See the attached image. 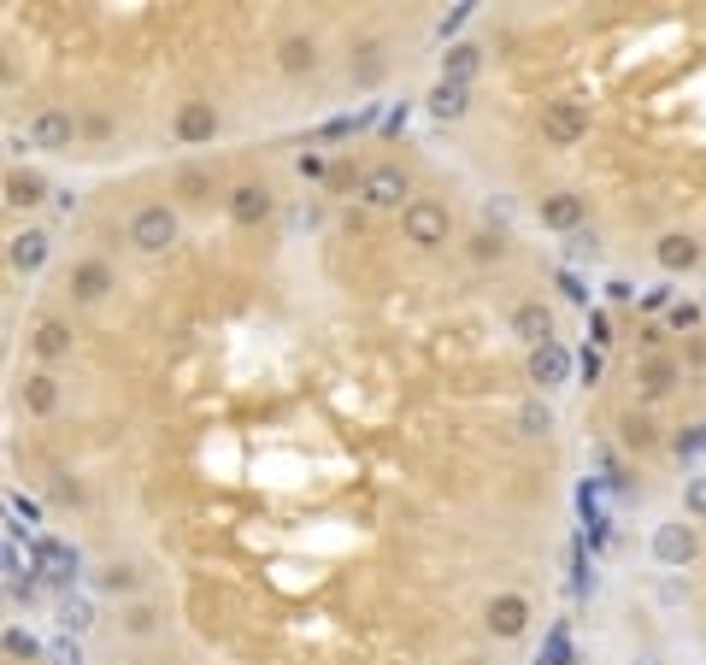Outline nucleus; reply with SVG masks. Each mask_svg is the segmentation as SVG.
<instances>
[{"mask_svg":"<svg viewBox=\"0 0 706 665\" xmlns=\"http://www.w3.org/2000/svg\"><path fill=\"white\" fill-rule=\"evenodd\" d=\"M477 72H484V47H477V42H454L442 54V83H465V89H471Z\"/></svg>","mask_w":706,"mask_h":665,"instance_id":"obj_20","label":"nucleus"},{"mask_svg":"<svg viewBox=\"0 0 706 665\" xmlns=\"http://www.w3.org/2000/svg\"><path fill=\"white\" fill-rule=\"evenodd\" d=\"M65 288H72V301L77 306H100L118 288V277H112V265L107 260H77L72 265V277H65Z\"/></svg>","mask_w":706,"mask_h":665,"instance_id":"obj_12","label":"nucleus"},{"mask_svg":"<svg viewBox=\"0 0 706 665\" xmlns=\"http://www.w3.org/2000/svg\"><path fill=\"white\" fill-rule=\"evenodd\" d=\"M536 218H542V230L577 236V230H583V218H589V200H583L577 189H554V195H542V200H536Z\"/></svg>","mask_w":706,"mask_h":665,"instance_id":"obj_11","label":"nucleus"},{"mask_svg":"<svg viewBox=\"0 0 706 665\" xmlns=\"http://www.w3.org/2000/svg\"><path fill=\"white\" fill-rule=\"evenodd\" d=\"M607 301H612V306H630V301H636V283H630V277H612V283H607Z\"/></svg>","mask_w":706,"mask_h":665,"instance_id":"obj_40","label":"nucleus"},{"mask_svg":"<svg viewBox=\"0 0 706 665\" xmlns=\"http://www.w3.org/2000/svg\"><path fill=\"white\" fill-rule=\"evenodd\" d=\"M36 566H42L47 577H54V584H72L83 559H77V548H65L59 536H42V542H36Z\"/></svg>","mask_w":706,"mask_h":665,"instance_id":"obj_19","label":"nucleus"},{"mask_svg":"<svg viewBox=\"0 0 706 665\" xmlns=\"http://www.w3.org/2000/svg\"><path fill=\"white\" fill-rule=\"evenodd\" d=\"M560 295H565V301H577V306H589V288H583V283L572 277V271H560Z\"/></svg>","mask_w":706,"mask_h":665,"instance_id":"obj_39","label":"nucleus"},{"mask_svg":"<svg viewBox=\"0 0 706 665\" xmlns=\"http://www.w3.org/2000/svg\"><path fill=\"white\" fill-rule=\"evenodd\" d=\"M124 665H142V659H124Z\"/></svg>","mask_w":706,"mask_h":665,"instance_id":"obj_46","label":"nucleus"},{"mask_svg":"<svg viewBox=\"0 0 706 665\" xmlns=\"http://www.w3.org/2000/svg\"><path fill=\"white\" fill-rule=\"evenodd\" d=\"M401 236L419 253H436V248H447V236H454V218H447V207L442 200H430V195H419L412 207L401 212Z\"/></svg>","mask_w":706,"mask_h":665,"instance_id":"obj_3","label":"nucleus"},{"mask_svg":"<svg viewBox=\"0 0 706 665\" xmlns=\"http://www.w3.org/2000/svg\"><path fill=\"white\" fill-rule=\"evenodd\" d=\"M7 654H12V659H47V647H42L36 636H30V630L12 624V630H7Z\"/></svg>","mask_w":706,"mask_h":665,"instance_id":"obj_33","label":"nucleus"},{"mask_svg":"<svg viewBox=\"0 0 706 665\" xmlns=\"http://www.w3.org/2000/svg\"><path fill=\"white\" fill-rule=\"evenodd\" d=\"M301 177H306V183L324 177V153H301Z\"/></svg>","mask_w":706,"mask_h":665,"instance_id":"obj_42","label":"nucleus"},{"mask_svg":"<svg viewBox=\"0 0 706 665\" xmlns=\"http://www.w3.org/2000/svg\"><path fill=\"white\" fill-rule=\"evenodd\" d=\"M618 436H624V448H636V454L660 441V430H653V418H648V413H624V418H618Z\"/></svg>","mask_w":706,"mask_h":665,"instance_id":"obj_30","label":"nucleus"},{"mask_svg":"<svg viewBox=\"0 0 706 665\" xmlns=\"http://www.w3.org/2000/svg\"><path fill=\"white\" fill-rule=\"evenodd\" d=\"M660 342H665V330H660V324H648V330H642V348L660 353Z\"/></svg>","mask_w":706,"mask_h":665,"instance_id":"obj_45","label":"nucleus"},{"mask_svg":"<svg viewBox=\"0 0 706 665\" xmlns=\"http://www.w3.org/2000/svg\"><path fill=\"white\" fill-rule=\"evenodd\" d=\"M171 195L177 200H206L213 195V172H206V165H177V172H171Z\"/></svg>","mask_w":706,"mask_h":665,"instance_id":"obj_26","label":"nucleus"},{"mask_svg":"<svg viewBox=\"0 0 706 665\" xmlns=\"http://www.w3.org/2000/svg\"><path fill=\"white\" fill-rule=\"evenodd\" d=\"M653 260H660L665 277H683V271L700 265V242H695L688 230H665L660 242H653Z\"/></svg>","mask_w":706,"mask_h":665,"instance_id":"obj_16","label":"nucleus"},{"mask_svg":"<svg viewBox=\"0 0 706 665\" xmlns=\"http://www.w3.org/2000/svg\"><path fill=\"white\" fill-rule=\"evenodd\" d=\"M577 371H583V383H595V378H600V353L589 348V353H583V360H577Z\"/></svg>","mask_w":706,"mask_h":665,"instance_id":"obj_43","label":"nucleus"},{"mask_svg":"<svg viewBox=\"0 0 706 665\" xmlns=\"http://www.w3.org/2000/svg\"><path fill=\"white\" fill-rule=\"evenodd\" d=\"M278 65L289 77H313L318 72V42L313 36H283L278 42Z\"/></svg>","mask_w":706,"mask_h":665,"instance_id":"obj_23","label":"nucleus"},{"mask_svg":"<svg viewBox=\"0 0 706 665\" xmlns=\"http://www.w3.org/2000/svg\"><path fill=\"white\" fill-rule=\"evenodd\" d=\"M677 383H683V366L671 360V353H648V360L636 366V395L642 401H665Z\"/></svg>","mask_w":706,"mask_h":665,"instance_id":"obj_15","label":"nucleus"},{"mask_svg":"<svg viewBox=\"0 0 706 665\" xmlns=\"http://www.w3.org/2000/svg\"><path fill=\"white\" fill-rule=\"evenodd\" d=\"M542 142L547 148L589 142V107H583V100H547L542 107Z\"/></svg>","mask_w":706,"mask_h":665,"instance_id":"obj_5","label":"nucleus"},{"mask_svg":"<svg viewBox=\"0 0 706 665\" xmlns=\"http://www.w3.org/2000/svg\"><path fill=\"white\" fill-rule=\"evenodd\" d=\"M359 207H371V212H406L412 207V200H419V195H412V177L401 172V165H366V177H359Z\"/></svg>","mask_w":706,"mask_h":665,"instance_id":"obj_2","label":"nucleus"},{"mask_svg":"<svg viewBox=\"0 0 706 665\" xmlns=\"http://www.w3.org/2000/svg\"><path fill=\"white\" fill-rule=\"evenodd\" d=\"M218 107L213 100H177V118H171V135H177L183 148H206L218 135Z\"/></svg>","mask_w":706,"mask_h":665,"instance_id":"obj_9","label":"nucleus"},{"mask_svg":"<svg viewBox=\"0 0 706 665\" xmlns=\"http://www.w3.org/2000/svg\"><path fill=\"white\" fill-rule=\"evenodd\" d=\"M83 135H95V142H107V135H112V118H107V112H89V118H83Z\"/></svg>","mask_w":706,"mask_h":665,"instance_id":"obj_38","label":"nucleus"},{"mask_svg":"<svg viewBox=\"0 0 706 665\" xmlns=\"http://www.w3.org/2000/svg\"><path fill=\"white\" fill-rule=\"evenodd\" d=\"M512 424H519V436H530V441H542L547 430H554V406H547L542 395H530L519 413H512Z\"/></svg>","mask_w":706,"mask_h":665,"instance_id":"obj_25","label":"nucleus"},{"mask_svg":"<svg viewBox=\"0 0 706 665\" xmlns=\"http://www.w3.org/2000/svg\"><path fill=\"white\" fill-rule=\"evenodd\" d=\"M47 195H54V189H47V177H42V172H7V207H12V212L42 207Z\"/></svg>","mask_w":706,"mask_h":665,"instance_id":"obj_21","label":"nucleus"},{"mask_svg":"<svg viewBox=\"0 0 706 665\" xmlns=\"http://www.w3.org/2000/svg\"><path fill=\"white\" fill-rule=\"evenodd\" d=\"M72 348H77V330L65 318H36V330H30V353H36L42 366H59V360H72Z\"/></svg>","mask_w":706,"mask_h":665,"instance_id":"obj_13","label":"nucleus"},{"mask_svg":"<svg viewBox=\"0 0 706 665\" xmlns=\"http://www.w3.org/2000/svg\"><path fill=\"white\" fill-rule=\"evenodd\" d=\"M89 624H95V607L83 601V595H65L59 601V636H83Z\"/></svg>","mask_w":706,"mask_h":665,"instance_id":"obj_29","label":"nucleus"},{"mask_svg":"<svg viewBox=\"0 0 706 665\" xmlns=\"http://www.w3.org/2000/svg\"><path fill=\"white\" fill-rule=\"evenodd\" d=\"M530 383L536 389H565L572 383V353H565V342H547V348H530Z\"/></svg>","mask_w":706,"mask_h":665,"instance_id":"obj_17","label":"nucleus"},{"mask_svg":"<svg viewBox=\"0 0 706 665\" xmlns=\"http://www.w3.org/2000/svg\"><path fill=\"white\" fill-rule=\"evenodd\" d=\"M389 72V59H383V42H359L354 47V59H348V77L359 83V89H377Z\"/></svg>","mask_w":706,"mask_h":665,"instance_id":"obj_24","label":"nucleus"},{"mask_svg":"<svg viewBox=\"0 0 706 665\" xmlns=\"http://www.w3.org/2000/svg\"><path fill=\"white\" fill-rule=\"evenodd\" d=\"M507 330L519 336L524 348H547V342H560V336H554V306H547V301H519V306L507 313Z\"/></svg>","mask_w":706,"mask_h":665,"instance_id":"obj_10","label":"nucleus"},{"mask_svg":"<svg viewBox=\"0 0 706 665\" xmlns=\"http://www.w3.org/2000/svg\"><path fill=\"white\" fill-rule=\"evenodd\" d=\"M465 253H471L477 265H489V260H501V253H507V236L501 230H477L471 242H465Z\"/></svg>","mask_w":706,"mask_h":665,"instance_id":"obj_31","label":"nucleus"},{"mask_svg":"<svg viewBox=\"0 0 706 665\" xmlns=\"http://www.w3.org/2000/svg\"><path fill=\"white\" fill-rule=\"evenodd\" d=\"M589 330H595V348L612 342V318H607V313H589Z\"/></svg>","mask_w":706,"mask_h":665,"instance_id":"obj_41","label":"nucleus"},{"mask_svg":"<svg viewBox=\"0 0 706 665\" xmlns=\"http://www.w3.org/2000/svg\"><path fill=\"white\" fill-rule=\"evenodd\" d=\"M12 513H19V519H30V524H36V519H42V506H36V501H24V494H12Z\"/></svg>","mask_w":706,"mask_h":665,"instance_id":"obj_44","label":"nucleus"},{"mask_svg":"<svg viewBox=\"0 0 706 665\" xmlns=\"http://www.w3.org/2000/svg\"><path fill=\"white\" fill-rule=\"evenodd\" d=\"M665 324H671V330H695V324H700V306H695V301H677V306L665 313Z\"/></svg>","mask_w":706,"mask_h":665,"instance_id":"obj_36","label":"nucleus"},{"mask_svg":"<svg viewBox=\"0 0 706 665\" xmlns=\"http://www.w3.org/2000/svg\"><path fill=\"white\" fill-rule=\"evenodd\" d=\"M124 630H130V636H153V630H160V612H153V607H130Z\"/></svg>","mask_w":706,"mask_h":665,"instance_id":"obj_35","label":"nucleus"},{"mask_svg":"<svg viewBox=\"0 0 706 665\" xmlns=\"http://www.w3.org/2000/svg\"><path fill=\"white\" fill-rule=\"evenodd\" d=\"M47 665H83V642H77V636L47 642Z\"/></svg>","mask_w":706,"mask_h":665,"instance_id":"obj_34","label":"nucleus"},{"mask_svg":"<svg viewBox=\"0 0 706 665\" xmlns=\"http://www.w3.org/2000/svg\"><path fill=\"white\" fill-rule=\"evenodd\" d=\"M430 118H442V124H454V118H465L471 112V89H465V83H442L436 77V89H430Z\"/></svg>","mask_w":706,"mask_h":665,"instance_id":"obj_22","label":"nucleus"},{"mask_svg":"<svg viewBox=\"0 0 706 665\" xmlns=\"http://www.w3.org/2000/svg\"><path fill=\"white\" fill-rule=\"evenodd\" d=\"M224 212H230L236 230H260L265 218L278 212V195H271V183L242 177V183H230V195H224Z\"/></svg>","mask_w":706,"mask_h":665,"instance_id":"obj_4","label":"nucleus"},{"mask_svg":"<svg viewBox=\"0 0 706 665\" xmlns=\"http://www.w3.org/2000/svg\"><path fill=\"white\" fill-rule=\"evenodd\" d=\"M484 624H489V636L495 642H519L524 630H530V601L519 589H501V595H489V607H484Z\"/></svg>","mask_w":706,"mask_h":665,"instance_id":"obj_7","label":"nucleus"},{"mask_svg":"<svg viewBox=\"0 0 706 665\" xmlns=\"http://www.w3.org/2000/svg\"><path fill=\"white\" fill-rule=\"evenodd\" d=\"M19 401H24V413L30 418H54L59 413V401H65V389L54 371H30V378L19 383Z\"/></svg>","mask_w":706,"mask_h":665,"instance_id":"obj_18","label":"nucleus"},{"mask_svg":"<svg viewBox=\"0 0 706 665\" xmlns=\"http://www.w3.org/2000/svg\"><path fill=\"white\" fill-rule=\"evenodd\" d=\"M683 513L695 519V524H706V471H695V477L683 483Z\"/></svg>","mask_w":706,"mask_h":665,"instance_id":"obj_32","label":"nucleus"},{"mask_svg":"<svg viewBox=\"0 0 706 665\" xmlns=\"http://www.w3.org/2000/svg\"><path fill=\"white\" fill-rule=\"evenodd\" d=\"M648 548H653V559H660L665 571H683L688 559L700 554V531H695V524H683V519H671V524H660V531H653Z\"/></svg>","mask_w":706,"mask_h":665,"instance_id":"obj_8","label":"nucleus"},{"mask_svg":"<svg viewBox=\"0 0 706 665\" xmlns=\"http://www.w3.org/2000/svg\"><path fill=\"white\" fill-rule=\"evenodd\" d=\"M671 306H677V301H671V283H660V288H648V295H642V313H671Z\"/></svg>","mask_w":706,"mask_h":665,"instance_id":"obj_37","label":"nucleus"},{"mask_svg":"<svg viewBox=\"0 0 706 665\" xmlns=\"http://www.w3.org/2000/svg\"><path fill=\"white\" fill-rule=\"evenodd\" d=\"M47 253H54V236H47V230H19V236L7 242L12 277H36V271L47 265Z\"/></svg>","mask_w":706,"mask_h":665,"instance_id":"obj_14","label":"nucleus"},{"mask_svg":"<svg viewBox=\"0 0 706 665\" xmlns=\"http://www.w3.org/2000/svg\"><path fill=\"white\" fill-rule=\"evenodd\" d=\"M95 589H100V595H135V589H142V571H135V566H118V559H112V566L95 571Z\"/></svg>","mask_w":706,"mask_h":665,"instance_id":"obj_27","label":"nucleus"},{"mask_svg":"<svg viewBox=\"0 0 706 665\" xmlns=\"http://www.w3.org/2000/svg\"><path fill=\"white\" fill-rule=\"evenodd\" d=\"M177 236H183V218H177V207H165V200H142V207L130 212V225H124V242L135 253H148V260L171 253Z\"/></svg>","mask_w":706,"mask_h":665,"instance_id":"obj_1","label":"nucleus"},{"mask_svg":"<svg viewBox=\"0 0 706 665\" xmlns=\"http://www.w3.org/2000/svg\"><path fill=\"white\" fill-rule=\"evenodd\" d=\"M77 135H83V118L65 107H42L30 118V148H42V153H72Z\"/></svg>","mask_w":706,"mask_h":665,"instance_id":"obj_6","label":"nucleus"},{"mask_svg":"<svg viewBox=\"0 0 706 665\" xmlns=\"http://www.w3.org/2000/svg\"><path fill=\"white\" fill-rule=\"evenodd\" d=\"M671 454H677L683 466H700V459H706V418L700 424H683V430L671 436Z\"/></svg>","mask_w":706,"mask_h":665,"instance_id":"obj_28","label":"nucleus"}]
</instances>
